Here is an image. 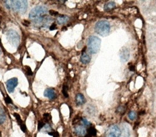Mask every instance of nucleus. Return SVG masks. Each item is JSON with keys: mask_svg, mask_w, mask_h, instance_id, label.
Returning a JSON list of instances; mask_svg holds the SVG:
<instances>
[{"mask_svg": "<svg viewBox=\"0 0 156 137\" xmlns=\"http://www.w3.org/2000/svg\"><path fill=\"white\" fill-rule=\"evenodd\" d=\"M122 131L116 125H112L107 129L105 137H121Z\"/></svg>", "mask_w": 156, "mask_h": 137, "instance_id": "6", "label": "nucleus"}, {"mask_svg": "<svg viewBox=\"0 0 156 137\" xmlns=\"http://www.w3.org/2000/svg\"><path fill=\"white\" fill-rule=\"evenodd\" d=\"M120 59L123 62H126L130 57L129 51L127 48H123L120 54Z\"/></svg>", "mask_w": 156, "mask_h": 137, "instance_id": "10", "label": "nucleus"}, {"mask_svg": "<svg viewBox=\"0 0 156 137\" xmlns=\"http://www.w3.org/2000/svg\"><path fill=\"white\" fill-rule=\"evenodd\" d=\"M7 38L9 42L14 47H18L20 38L18 32L14 29H10L7 32Z\"/></svg>", "mask_w": 156, "mask_h": 137, "instance_id": "5", "label": "nucleus"}, {"mask_svg": "<svg viewBox=\"0 0 156 137\" xmlns=\"http://www.w3.org/2000/svg\"><path fill=\"white\" fill-rule=\"evenodd\" d=\"M26 71H27V73L28 75L29 76H32L33 74V73L31 69V68L29 67V66H26Z\"/></svg>", "mask_w": 156, "mask_h": 137, "instance_id": "25", "label": "nucleus"}, {"mask_svg": "<svg viewBox=\"0 0 156 137\" xmlns=\"http://www.w3.org/2000/svg\"><path fill=\"white\" fill-rule=\"evenodd\" d=\"M5 101L7 104H11L13 103L11 99L9 96H7L5 99Z\"/></svg>", "mask_w": 156, "mask_h": 137, "instance_id": "26", "label": "nucleus"}, {"mask_svg": "<svg viewBox=\"0 0 156 137\" xmlns=\"http://www.w3.org/2000/svg\"><path fill=\"white\" fill-rule=\"evenodd\" d=\"M6 120V114L3 108L0 107V124H3Z\"/></svg>", "mask_w": 156, "mask_h": 137, "instance_id": "15", "label": "nucleus"}, {"mask_svg": "<svg viewBox=\"0 0 156 137\" xmlns=\"http://www.w3.org/2000/svg\"><path fill=\"white\" fill-rule=\"evenodd\" d=\"M101 40L97 36H91L88 39V48L92 54H96L100 49Z\"/></svg>", "mask_w": 156, "mask_h": 137, "instance_id": "3", "label": "nucleus"}, {"mask_svg": "<svg viewBox=\"0 0 156 137\" xmlns=\"http://www.w3.org/2000/svg\"><path fill=\"white\" fill-rule=\"evenodd\" d=\"M1 51L0 49V55H1Z\"/></svg>", "mask_w": 156, "mask_h": 137, "instance_id": "32", "label": "nucleus"}, {"mask_svg": "<svg viewBox=\"0 0 156 137\" xmlns=\"http://www.w3.org/2000/svg\"><path fill=\"white\" fill-rule=\"evenodd\" d=\"M48 13V8L45 6H37L33 8L29 14L30 19H35L41 17V16L46 14Z\"/></svg>", "mask_w": 156, "mask_h": 137, "instance_id": "4", "label": "nucleus"}, {"mask_svg": "<svg viewBox=\"0 0 156 137\" xmlns=\"http://www.w3.org/2000/svg\"><path fill=\"white\" fill-rule=\"evenodd\" d=\"M68 86L66 85H63V88H62V93L65 97H68Z\"/></svg>", "mask_w": 156, "mask_h": 137, "instance_id": "18", "label": "nucleus"}, {"mask_svg": "<svg viewBox=\"0 0 156 137\" xmlns=\"http://www.w3.org/2000/svg\"><path fill=\"white\" fill-rule=\"evenodd\" d=\"M110 25L106 20H101L98 21L95 26V32L102 36H106L110 32Z\"/></svg>", "mask_w": 156, "mask_h": 137, "instance_id": "2", "label": "nucleus"}, {"mask_svg": "<svg viewBox=\"0 0 156 137\" xmlns=\"http://www.w3.org/2000/svg\"><path fill=\"white\" fill-rule=\"evenodd\" d=\"M22 24L25 25V26H28L29 24H30V22L28 21H26V20H24V22H22Z\"/></svg>", "mask_w": 156, "mask_h": 137, "instance_id": "30", "label": "nucleus"}, {"mask_svg": "<svg viewBox=\"0 0 156 137\" xmlns=\"http://www.w3.org/2000/svg\"><path fill=\"white\" fill-rule=\"evenodd\" d=\"M48 134L49 135L52 136L53 137H59V135L58 132H48Z\"/></svg>", "mask_w": 156, "mask_h": 137, "instance_id": "23", "label": "nucleus"}, {"mask_svg": "<svg viewBox=\"0 0 156 137\" xmlns=\"http://www.w3.org/2000/svg\"><path fill=\"white\" fill-rule=\"evenodd\" d=\"M122 137H130V130L127 125H123V129L122 133Z\"/></svg>", "mask_w": 156, "mask_h": 137, "instance_id": "14", "label": "nucleus"}, {"mask_svg": "<svg viewBox=\"0 0 156 137\" xmlns=\"http://www.w3.org/2000/svg\"><path fill=\"white\" fill-rule=\"evenodd\" d=\"M75 101L77 106H81L86 103V99L82 94L79 93L76 96Z\"/></svg>", "mask_w": 156, "mask_h": 137, "instance_id": "11", "label": "nucleus"}, {"mask_svg": "<svg viewBox=\"0 0 156 137\" xmlns=\"http://www.w3.org/2000/svg\"><path fill=\"white\" fill-rule=\"evenodd\" d=\"M49 13L52 16H56V15H57L58 14V13L55 11H54V10H50L49 11Z\"/></svg>", "mask_w": 156, "mask_h": 137, "instance_id": "27", "label": "nucleus"}, {"mask_svg": "<svg viewBox=\"0 0 156 137\" xmlns=\"http://www.w3.org/2000/svg\"><path fill=\"white\" fill-rule=\"evenodd\" d=\"M75 132L78 135L83 136L86 135V129L83 125H77L75 128Z\"/></svg>", "mask_w": 156, "mask_h": 137, "instance_id": "9", "label": "nucleus"}, {"mask_svg": "<svg viewBox=\"0 0 156 137\" xmlns=\"http://www.w3.org/2000/svg\"><path fill=\"white\" fill-rule=\"evenodd\" d=\"M56 25L55 24H53L50 26L49 29H50V31H54V30H55L56 29Z\"/></svg>", "mask_w": 156, "mask_h": 137, "instance_id": "29", "label": "nucleus"}, {"mask_svg": "<svg viewBox=\"0 0 156 137\" xmlns=\"http://www.w3.org/2000/svg\"><path fill=\"white\" fill-rule=\"evenodd\" d=\"M44 96L48 97L51 100H53L56 98V95L55 90L52 88H48L44 91Z\"/></svg>", "mask_w": 156, "mask_h": 137, "instance_id": "8", "label": "nucleus"}, {"mask_svg": "<svg viewBox=\"0 0 156 137\" xmlns=\"http://www.w3.org/2000/svg\"><path fill=\"white\" fill-rule=\"evenodd\" d=\"M20 127H21V129L22 130V131H23V132H25L26 131V126L25 125V124H22L20 125Z\"/></svg>", "mask_w": 156, "mask_h": 137, "instance_id": "28", "label": "nucleus"}, {"mask_svg": "<svg viewBox=\"0 0 156 137\" xmlns=\"http://www.w3.org/2000/svg\"><path fill=\"white\" fill-rule=\"evenodd\" d=\"M91 57L89 56V55L88 54H87L86 53H83L81 57V61L82 63L84 64H87L91 62Z\"/></svg>", "mask_w": 156, "mask_h": 137, "instance_id": "13", "label": "nucleus"}, {"mask_svg": "<svg viewBox=\"0 0 156 137\" xmlns=\"http://www.w3.org/2000/svg\"><path fill=\"white\" fill-rule=\"evenodd\" d=\"M13 115L15 117V118H16V120H17V122H18V124L20 125H21V124H23V122H22V119H21L20 115L18 114H17V113H14V114H13Z\"/></svg>", "mask_w": 156, "mask_h": 137, "instance_id": "17", "label": "nucleus"}, {"mask_svg": "<svg viewBox=\"0 0 156 137\" xmlns=\"http://www.w3.org/2000/svg\"><path fill=\"white\" fill-rule=\"evenodd\" d=\"M88 132H89V134L91 135H96V130L93 128H89Z\"/></svg>", "mask_w": 156, "mask_h": 137, "instance_id": "22", "label": "nucleus"}, {"mask_svg": "<svg viewBox=\"0 0 156 137\" xmlns=\"http://www.w3.org/2000/svg\"><path fill=\"white\" fill-rule=\"evenodd\" d=\"M82 121L84 125H85V126H89V125L91 124V123H90V122H89L86 118H82Z\"/></svg>", "mask_w": 156, "mask_h": 137, "instance_id": "24", "label": "nucleus"}, {"mask_svg": "<svg viewBox=\"0 0 156 137\" xmlns=\"http://www.w3.org/2000/svg\"><path fill=\"white\" fill-rule=\"evenodd\" d=\"M45 123L43 122H41V121H39L38 122V130H40L45 125Z\"/></svg>", "mask_w": 156, "mask_h": 137, "instance_id": "21", "label": "nucleus"}, {"mask_svg": "<svg viewBox=\"0 0 156 137\" xmlns=\"http://www.w3.org/2000/svg\"><path fill=\"white\" fill-rule=\"evenodd\" d=\"M5 4L8 8L21 13H25L28 7L26 1H5Z\"/></svg>", "mask_w": 156, "mask_h": 137, "instance_id": "1", "label": "nucleus"}, {"mask_svg": "<svg viewBox=\"0 0 156 137\" xmlns=\"http://www.w3.org/2000/svg\"><path fill=\"white\" fill-rule=\"evenodd\" d=\"M66 28H65V27H63L62 28V31H64V30H66Z\"/></svg>", "mask_w": 156, "mask_h": 137, "instance_id": "31", "label": "nucleus"}, {"mask_svg": "<svg viewBox=\"0 0 156 137\" xmlns=\"http://www.w3.org/2000/svg\"><path fill=\"white\" fill-rule=\"evenodd\" d=\"M52 118V117L51 116V115L49 113H45L44 114V120H45L46 121H48L49 120H51Z\"/></svg>", "mask_w": 156, "mask_h": 137, "instance_id": "20", "label": "nucleus"}, {"mask_svg": "<svg viewBox=\"0 0 156 137\" xmlns=\"http://www.w3.org/2000/svg\"><path fill=\"white\" fill-rule=\"evenodd\" d=\"M18 83V79L16 77H13L7 80V81L6 82V86L8 93H11L13 92L15 88L17 86Z\"/></svg>", "mask_w": 156, "mask_h": 137, "instance_id": "7", "label": "nucleus"}, {"mask_svg": "<svg viewBox=\"0 0 156 137\" xmlns=\"http://www.w3.org/2000/svg\"><path fill=\"white\" fill-rule=\"evenodd\" d=\"M128 116H129V118H130V120H134L136 118V116H137V115H136V113L135 111H130V112L129 113Z\"/></svg>", "mask_w": 156, "mask_h": 137, "instance_id": "19", "label": "nucleus"}, {"mask_svg": "<svg viewBox=\"0 0 156 137\" xmlns=\"http://www.w3.org/2000/svg\"><path fill=\"white\" fill-rule=\"evenodd\" d=\"M69 17H68L66 15H61V16H59L57 18L56 22H57L58 24L62 25V24H64L66 23L69 21Z\"/></svg>", "mask_w": 156, "mask_h": 137, "instance_id": "12", "label": "nucleus"}, {"mask_svg": "<svg viewBox=\"0 0 156 137\" xmlns=\"http://www.w3.org/2000/svg\"><path fill=\"white\" fill-rule=\"evenodd\" d=\"M116 4L114 2H109L107 3V4H106L104 6V10L106 11H109L110 10H111L112 9H113L114 8H115Z\"/></svg>", "mask_w": 156, "mask_h": 137, "instance_id": "16", "label": "nucleus"}]
</instances>
